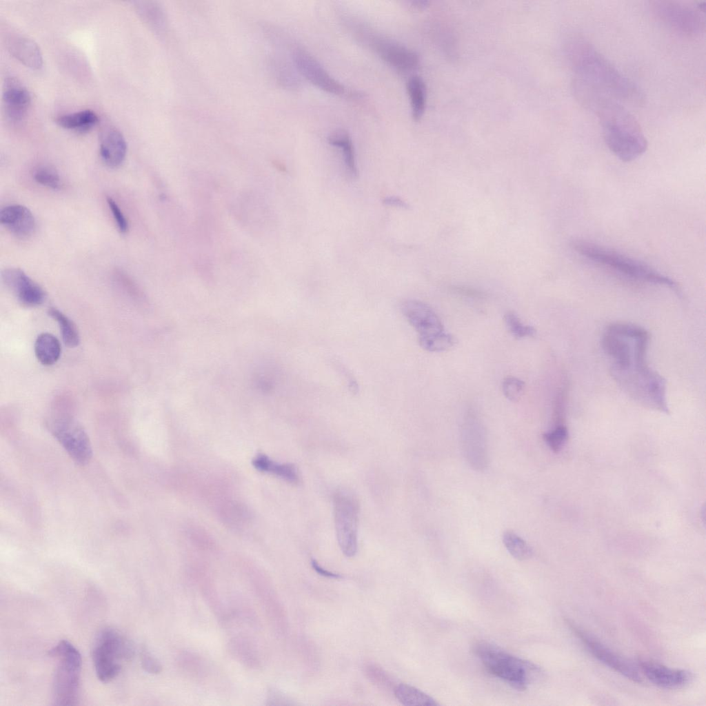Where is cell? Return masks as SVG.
Masks as SVG:
<instances>
[{"instance_id":"1","label":"cell","mask_w":706,"mask_h":706,"mask_svg":"<svg viewBox=\"0 0 706 706\" xmlns=\"http://www.w3.org/2000/svg\"><path fill=\"white\" fill-rule=\"evenodd\" d=\"M649 336L641 326L616 323L602 336L611 374L623 391L640 405L667 413L666 381L647 362Z\"/></svg>"},{"instance_id":"2","label":"cell","mask_w":706,"mask_h":706,"mask_svg":"<svg viewBox=\"0 0 706 706\" xmlns=\"http://www.w3.org/2000/svg\"><path fill=\"white\" fill-rule=\"evenodd\" d=\"M568 52L577 100L602 96L623 105L643 103L641 89L583 37H574Z\"/></svg>"},{"instance_id":"3","label":"cell","mask_w":706,"mask_h":706,"mask_svg":"<svg viewBox=\"0 0 706 706\" xmlns=\"http://www.w3.org/2000/svg\"><path fill=\"white\" fill-rule=\"evenodd\" d=\"M583 105L596 115L607 146L620 160L630 162L645 152L647 140L638 121L625 105L600 96Z\"/></svg>"},{"instance_id":"4","label":"cell","mask_w":706,"mask_h":706,"mask_svg":"<svg viewBox=\"0 0 706 706\" xmlns=\"http://www.w3.org/2000/svg\"><path fill=\"white\" fill-rule=\"evenodd\" d=\"M572 247L589 261L631 279L676 288V283L669 276L638 260L612 249L581 240L574 241Z\"/></svg>"},{"instance_id":"5","label":"cell","mask_w":706,"mask_h":706,"mask_svg":"<svg viewBox=\"0 0 706 706\" xmlns=\"http://www.w3.org/2000/svg\"><path fill=\"white\" fill-rule=\"evenodd\" d=\"M473 652L490 674L518 690L525 689L532 676L541 672V669L534 663L487 642L475 643Z\"/></svg>"},{"instance_id":"6","label":"cell","mask_w":706,"mask_h":706,"mask_svg":"<svg viewBox=\"0 0 706 706\" xmlns=\"http://www.w3.org/2000/svg\"><path fill=\"white\" fill-rule=\"evenodd\" d=\"M48 655L59 660L52 682L53 705H77L82 661L79 652L69 641L61 640L48 651Z\"/></svg>"},{"instance_id":"7","label":"cell","mask_w":706,"mask_h":706,"mask_svg":"<svg viewBox=\"0 0 706 706\" xmlns=\"http://www.w3.org/2000/svg\"><path fill=\"white\" fill-rule=\"evenodd\" d=\"M134 655L132 643L117 630L105 627L97 634L92 651L96 675L103 683H108L119 674L123 660Z\"/></svg>"},{"instance_id":"8","label":"cell","mask_w":706,"mask_h":706,"mask_svg":"<svg viewBox=\"0 0 706 706\" xmlns=\"http://www.w3.org/2000/svg\"><path fill=\"white\" fill-rule=\"evenodd\" d=\"M705 2L652 1L654 16L675 32L687 37L700 36L705 30Z\"/></svg>"},{"instance_id":"9","label":"cell","mask_w":706,"mask_h":706,"mask_svg":"<svg viewBox=\"0 0 706 706\" xmlns=\"http://www.w3.org/2000/svg\"><path fill=\"white\" fill-rule=\"evenodd\" d=\"M47 427L74 462L79 465L89 463L92 456L91 443L77 421L67 415H58L48 419Z\"/></svg>"},{"instance_id":"10","label":"cell","mask_w":706,"mask_h":706,"mask_svg":"<svg viewBox=\"0 0 706 706\" xmlns=\"http://www.w3.org/2000/svg\"><path fill=\"white\" fill-rule=\"evenodd\" d=\"M333 505L338 544L345 556L352 557L358 548V501L352 495L339 491L334 494Z\"/></svg>"},{"instance_id":"11","label":"cell","mask_w":706,"mask_h":706,"mask_svg":"<svg viewBox=\"0 0 706 706\" xmlns=\"http://www.w3.org/2000/svg\"><path fill=\"white\" fill-rule=\"evenodd\" d=\"M567 623L572 632L580 638V641L594 657L628 679L636 683L642 682V677L638 669L628 660L614 652L573 623L567 621Z\"/></svg>"},{"instance_id":"12","label":"cell","mask_w":706,"mask_h":706,"mask_svg":"<svg viewBox=\"0 0 706 706\" xmlns=\"http://www.w3.org/2000/svg\"><path fill=\"white\" fill-rule=\"evenodd\" d=\"M401 310L417 332L421 347L445 332L439 317L427 304L416 299H407L401 303Z\"/></svg>"},{"instance_id":"13","label":"cell","mask_w":706,"mask_h":706,"mask_svg":"<svg viewBox=\"0 0 706 706\" xmlns=\"http://www.w3.org/2000/svg\"><path fill=\"white\" fill-rule=\"evenodd\" d=\"M461 445L465 460L476 471H483L488 465V453L485 432L476 418L470 416L461 430Z\"/></svg>"},{"instance_id":"14","label":"cell","mask_w":706,"mask_h":706,"mask_svg":"<svg viewBox=\"0 0 706 706\" xmlns=\"http://www.w3.org/2000/svg\"><path fill=\"white\" fill-rule=\"evenodd\" d=\"M1 279L19 302L26 307L39 306L46 299L44 290L19 268H9L3 270Z\"/></svg>"},{"instance_id":"15","label":"cell","mask_w":706,"mask_h":706,"mask_svg":"<svg viewBox=\"0 0 706 706\" xmlns=\"http://www.w3.org/2000/svg\"><path fill=\"white\" fill-rule=\"evenodd\" d=\"M293 59L299 72L319 88L334 94H349L346 88L333 78L323 65L311 54L303 50H296Z\"/></svg>"},{"instance_id":"16","label":"cell","mask_w":706,"mask_h":706,"mask_svg":"<svg viewBox=\"0 0 706 706\" xmlns=\"http://www.w3.org/2000/svg\"><path fill=\"white\" fill-rule=\"evenodd\" d=\"M371 45L379 57L401 72L415 70L419 65L418 54L413 50L394 40L374 37Z\"/></svg>"},{"instance_id":"17","label":"cell","mask_w":706,"mask_h":706,"mask_svg":"<svg viewBox=\"0 0 706 706\" xmlns=\"http://www.w3.org/2000/svg\"><path fill=\"white\" fill-rule=\"evenodd\" d=\"M6 116L12 123L21 121L26 116L31 105L30 92L17 79L6 80L2 95Z\"/></svg>"},{"instance_id":"18","label":"cell","mask_w":706,"mask_h":706,"mask_svg":"<svg viewBox=\"0 0 706 706\" xmlns=\"http://www.w3.org/2000/svg\"><path fill=\"white\" fill-rule=\"evenodd\" d=\"M638 666L649 680L663 688H679L689 683L692 678L689 671L672 669L651 660H639Z\"/></svg>"},{"instance_id":"19","label":"cell","mask_w":706,"mask_h":706,"mask_svg":"<svg viewBox=\"0 0 706 706\" xmlns=\"http://www.w3.org/2000/svg\"><path fill=\"white\" fill-rule=\"evenodd\" d=\"M127 143L122 133L113 126L104 128L99 138V153L103 161L110 168L119 166L124 161Z\"/></svg>"},{"instance_id":"20","label":"cell","mask_w":706,"mask_h":706,"mask_svg":"<svg viewBox=\"0 0 706 706\" xmlns=\"http://www.w3.org/2000/svg\"><path fill=\"white\" fill-rule=\"evenodd\" d=\"M6 46L10 53L25 66L32 70L42 67L41 52L32 39L19 33L11 34L6 39Z\"/></svg>"},{"instance_id":"21","label":"cell","mask_w":706,"mask_h":706,"mask_svg":"<svg viewBox=\"0 0 706 706\" xmlns=\"http://www.w3.org/2000/svg\"><path fill=\"white\" fill-rule=\"evenodd\" d=\"M0 222L12 234L25 237L35 229V220L31 211L24 205L14 204L3 208Z\"/></svg>"},{"instance_id":"22","label":"cell","mask_w":706,"mask_h":706,"mask_svg":"<svg viewBox=\"0 0 706 706\" xmlns=\"http://www.w3.org/2000/svg\"><path fill=\"white\" fill-rule=\"evenodd\" d=\"M138 14L146 25L159 36L166 32L168 20L163 8L154 1H134Z\"/></svg>"},{"instance_id":"23","label":"cell","mask_w":706,"mask_h":706,"mask_svg":"<svg viewBox=\"0 0 706 706\" xmlns=\"http://www.w3.org/2000/svg\"><path fill=\"white\" fill-rule=\"evenodd\" d=\"M54 121L58 125L64 129L84 133L91 130L98 123L99 117L91 110H83L59 115Z\"/></svg>"},{"instance_id":"24","label":"cell","mask_w":706,"mask_h":706,"mask_svg":"<svg viewBox=\"0 0 706 706\" xmlns=\"http://www.w3.org/2000/svg\"><path fill=\"white\" fill-rule=\"evenodd\" d=\"M328 141L330 144L339 148L341 150L343 154L346 174L351 179L356 178L357 176V168L355 153L349 134L343 130H336L330 135Z\"/></svg>"},{"instance_id":"25","label":"cell","mask_w":706,"mask_h":706,"mask_svg":"<svg viewBox=\"0 0 706 706\" xmlns=\"http://www.w3.org/2000/svg\"><path fill=\"white\" fill-rule=\"evenodd\" d=\"M61 352L58 339L48 332L40 334L34 343V353L43 365H52L59 359Z\"/></svg>"},{"instance_id":"26","label":"cell","mask_w":706,"mask_h":706,"mask_svg":"<svg viewBox=\"0 0 706 706\" xmlns=\"http://www.w3.org/2000/svg\"><path fill=\"white\" fill-rule=\"evenodd\" d=\"M253 465L257 470L272 473L290 483L299 481L297 468L293 464L277 463L265 455L260 454L253 460Z\"/></svg>"},{"instance_id":"27","label":"cell","mask_w":706,"mask_h":706,"mask_svg":"<svg viewBox=\"0 0 706 706\" xmlns=\"http://www.w3.org/2000/svg\"><path fill=\"white\" fill-rule=\"evenodd\" d=\"M407 90L410 100L412 115L415 121L423 117L426 105V85L418 75L411 76L407 82Z\"/></svg>"},{"instance_id":"28","label":"cell","mask_w":706,"mask_h":706,"mask_svg":"<svg viewBox=\"0 0 706 706\" xmlns=\"http://www.w3.org/2000/svg\"><path fill=\"white\" fill-rule=\"evenodd\" d=\"M394 694L397 700L404 705L438 706L439 703L432 697L408 684L399 685Z\"/></svg>"},{"instance_id":"29","label":"cell","mask_w":706,"mask_h":706,"mask_svg":"<svg viewBox=\"0 0 706 706\" xmlns=\"http://www.w3.org/2000/svg\"><path fill=\"white\" fill-rule=\"evenodd\" d=\"M48 314L57 322L64 344L69 347L78 346L80 336L74 323L55 307L49 308Z\"/></svg>"},{"instance_id":"30","label":"cell","mask_w":706,"mask_h":706,"mask_svg":"<svg viewBox=\"0 0 706 706\" xmlns=\"http://www.w3.org/2000/svg\"><path fill=\"white\" fill-rule=\"evenodd\" d=\"M502 539L505 548L514 558L525 561L532 556L531 546L514 532L505 531Z\"/></svg>"},{"instance_id":"31","label":"cell","mask_w":706,"mask_h":706,"mask_svg":"<svg viewBox=\"0 0 706 706\" xmlns=\"http://www.w3.org/2000/svg\"><path fill=\"white\" fill-rule=\"evenodd\" d=\"M505 322L509 332L516 338L533 336L536 334V330L532 326L523 324L512 312H508L505 314Z\"/></svg>"},{"instance_id":"32","label":"cell","mask_w":706,"mask_h":706,"mask_svg":"<svg viewBox=\"0 0 706 706\" xmlns=\"http://www.w3.org/2000/svg\"><path fill=\"white\" fill-rule=\"evenodd\" d=\"M33 178L38 183L52 189H59L61 186V179L58 172L50 165L37 168L34 170Z\"/></svg>"},{"instance_id":"33","label":"cell","mask_w":706,"mask_h":706,"mask_svg":"<svg viewBox=\"0 0 706 706\" xmlns=\"http://www.w3.org/2000/svg\"><path fill=\"white\" fill-rule=\"evenodd\" d=\"M568 438V430L563 424H556L550 431L543 434V439L554 452H558Z\"/></svg>"},{"instance_id":"34","label":"cell","mask_w":706,"mask_h":706,"mask_svg":"<svg viewBox=\"0 0 706 706\" xmlns=\"http://www.w3.org/2000/svg\"><path fill=\"white\" fill-rule=\"evenodd\" d=\"M525 387L523 381L514 376L505 378L502 383L504 395L511 401H517L522 395Z\"/></svg>"},{"instance_id":"35","label":"cell","mask_w":706,"mask_h":706,"mask_svg":"<svg viewBox=\"0 0 706 706\" xmlns=\"http://www.w3.org/2000/svg\"><path fill=\"white\" fill-rule=\"evenodd\" d=\"M141 663L143 669L148 673L159 674L161 672L162 666L159 661L145 648L141 650Z\"/></svg>"},{"instance_id":"36","label":"cell","mask_w":706,"mask_h":706,"mask_svg":"<svg viewBox=\"0 0 706 706\" xmlns=\"http://www.w3.org/2000/svg\"><path fill=\"white\" fill-rule=\"evenodd\" d=\"M107 203L119 231L122 233H125L128 230V223L123 213L115 201L111 197L107 199Z\"/></svg>"},{"instance_id":"37","label":"cell","mask_w":706,"mask_h":706,"mask_svg":"<svg viewBox=\"0 0 706 706\" xmlns=\"http://www.w3.org/2000/svg\"><path fill=\"white\" fill-rule=\"evenodd\" d=\"M311 565L312 568L316 571V572H317L321 576L330 578L336 579L343 578V576L341 574L330 572L323 568L318 563V562L315 559L311 560Z\"/></svg>"},{"instance_id":"38","label":"cell","mask_w":706,"mask_h":706,"mask_svg":"<svg viewBox=\"0 0 706 706\" xmlns=\"http://www.w3.org/2000/svg\"><path fill=\"white\" fill-rule=\"evenodd\" d=\"M383 203L387 205L398 207L401 208H407V203L403 201L401 199L396 196H388L385 198Z\"/></svg>"},{"instance_id":"39","label":"cell","mask_w":706,"mask_h":706,"mask_svg":"<svg viewBox=\"0 0 706 706\" xmlns=\"http://www.w3.org/2000/svg\"><path fill=\"white\" fill-rule=\"evenodd\" d=\"M454 290H455L456 292H457L458 293L464 294H466L467 296H477V297L482 296V293L481 292H478V291L476 290L475 289H472V288H467V287L456 286L454 288Z\"/></svg>"},{"instance_id":"40","label":"cell","mask_w":706,"mask_h":706,"mask_svg":"<svg viewBox=\"0 0 706 706\" xmlns=\"http://www.w3.org/2000/svg\"><path fill=\"white\" fill-rule=\"evenodd\" d=\"M429 1L425 0H416L411 1L412 6L416 9H423L427 7Z\"/></svg>"}]
</instances>
